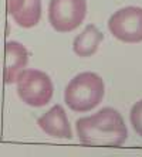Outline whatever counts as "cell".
Listing matches in <instances>:
<instances>
[{
    "label": "cell",
    "mask_w": 142,
    "mask_h": 157,
    "mask_svg": "<svg viewBox=\"0 0 142 157\" xmlns=\"http://www.w3.org/2000/svg\"><path fill=\"white\" fill-rule=\"evenodd\" d=\"M77 133L83 144L120 147L127 140L128 129L121 113L114 108H102L92 116L77 121Z\"/></svg>",
    "instance_id": "1"
},
{
    "label": "cell",
    "mask_w": 142,
    "mask_h": 157,
    "mask_svg": "<svg viewBox=\"0 0 142 157\" xmlns=\"http://www.w3.org/2000/svg\"><path fill=\"white\" fill-rule=\"evenodd\" d=\"M104 81L95 72H81L68 82L64 101L74 112H88L98 106L104 98Z\"/></svg>",
    "instance_id": "2"
},
{
    "label": "cell",
    "mask_w": 142,
    "mask_h": 157,
    "mask_svg": "<svg viewBox=\"0 0 142 157\" xmlns=\"http://www.w3.org/2000/svg\"><path fill=\"white\" fill-rule=\"evenodd\" d=\"M54 85L46 72L24 70L17 79V94L24 103L34 108L47 105L53 98Z\"/></svg>",
    "instance_id": "3"
},
{
    "label": "cell",
    "mask_w": 142,
    "mask_h": 157,
    "mask_svg": "<svg viewBox=\"0 0 142 157\" xmlns=\"http://www.w3.org/2000/svg\"><path fill=\"white\" fill-rule=\"evenodd\" d=\"M87 0H50L48 20L59 33H70L84 21Z\"/></svg>",
    "instance_id": "4"
},
{
    "label": "cell",
    "mask_w": 142,
    "mask_h": 157,
    "mask_svg": "<svg viewBox=\"0 0 142 157\" xmlns=\"http://www.w3.org/2000/svg\"><path fill=\"white\" fill-rule=\"evenodd\" d=\"M108 30L122 43H141L142 7L128 6L117 10L108 20Z\"/></svg>",
    "instance_id": "5"
},
{
    "label": "cell",
    "mask_w": 142,
    "mask_h": 157,
    "mask_svg": "<svg viewBox=\"0 0 142 157\" xmlns=\"http://www.w3.org/2000/svg\"><path fill=\"white\" fill-rule=\"evenodd\" d=\"M29 61V52L23 44L17 41H9L4 45V70L3 79L4 84L17 82L20 74L24 71Z\"/></svg>",
    "instance_id": "6"
},
{
    "label": "cell",
    "mask_w": 142,
    "mask_h": 157,
    "mask_svg": "<svg viewBox=\"0 0 142 157\" xmlns=\"http://www.w3.org/2000/svg\"><path fill=\"white\" fill-rule=\"evenodd\" d=\"M39 128L55 139H71L73 130L66 115V110L61 105H54L50 110H47L43 116L37 119Z\"/></svg>",
    "instance_id": "7"
},
{
    "label": "cell",
    "mask_w": 142,
    "mask_h": 157,
    "mask_svg": "<svg viewBox=\"0 0 142 157\" xmlns=\"http://www.w3.org/2000/svg\"><path fill=\"white\" fill-rule=\"evenodd\" d=\"M104 40V34L94 24H88L78 36L74 38L73 50L78 57L87 58L97 52L101 41Z\"/></svg>",
    "instance_id": "8"
},
{
    "label": "cell",
    "mask_w": 142,
    "mask_h": 157,
    "mask_svg": "<svg viewBox=\"0 0 142 157\" xmlns=\"http://www.w3.org/2000/svg\"><path fill=\"white\" fill-rule=\"evenodd\" d=\"M41 18V0H24L23 9L13 20L20 27H34Z\"/></svg>",
    "instance_id": "9"
},
{
    "label": "cell",
    "mask_w": 142,
    "mask_h": 157,
    "mask_svg": "<svg viewBox=\"0 0 142 157\" xmlns=\"http://www.w3.org/2000/svg\"><path fill=\"white\" fill-rule=\"evenodd\" d=\"M129 121H131V124L135 129V132L142 137V99L132 106L131 113H129Z\"/></svg>",
    "instance_id": "10"
}]
</instances>
